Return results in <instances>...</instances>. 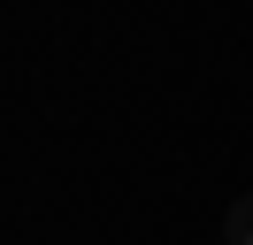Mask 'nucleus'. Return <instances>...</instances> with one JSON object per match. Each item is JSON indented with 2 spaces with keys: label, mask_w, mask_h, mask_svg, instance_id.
<instances>
[{
  "label": "nucleus",
  "mask_w": 253,
  "mask_h": 245,
  "mask_svg": "<svg viewBox=\"0 0 253 245\" xmlns=\"http://www.w3.org/2000/svg\"><path fill=\"white\" fill-rule=\"evenodd\" d=\"M222 245H253V199L222 214Z\"/></svg>",
  "instance_id": "1"
}]
</instances>
